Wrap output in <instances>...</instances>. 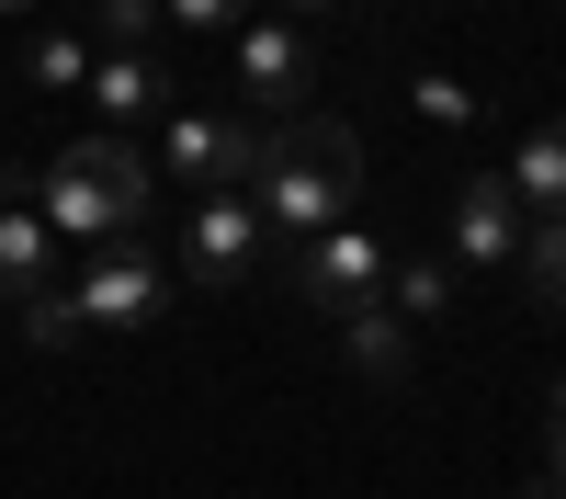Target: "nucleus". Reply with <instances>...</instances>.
Masks as SVG:
<instances>
[{
	"label": "nucleus",
	"mask_w": 566,
	"mask_h": 499,
	"mask_svg": "<svg viewBox=\"0 0 566 499\" xmlns=\"http://www.w3.org/2000/svg\"><path fill=\"white\" fill-rule=\"evenodd\" d=\"M522 194H510V170H476V181H464V194H453V261H476V272H510V261H522Z\"/></svg>",
	"instance_id": "6e6552de"
},
{
	"label": "nucleus",
	"mask_w": 566,
	"mask_h": 499,
	"mask_svg": "<svg viewBox=\"0 0 566 499\" xmlns=\"http://www.w3.org/2000/svg\"><path fill=\"white\" fill-rule=\"evenodd\" d=\"M170 114V69L136 45V58H91V125L125 136V125H159Z\"/></svg>",
	"instance_id": "1a4fd4ad"
},
{
	"label": "nucleus",
	"mask_w": 566,
	"mask_h": 499,
	"mask_svg": "<svg viewBox=\"0 0 566 499\" xmlns=\"http://www.w3.org/2000/svg\"><path fill=\"white\" fill-rule=\"evenodd\" d=\"M239 80H250V103L272 125H295L306 91H317V34L306 23H239Z\"/></svg>",
	"instance_id": "0eeeda50"
},
{
	"label": "nucleus",
	"mask_w": 566,
	"mask_h": 499,
	"mask_svg": "<svg viewBox=\"0 0 566 499\" xmlns=\"http://www.w3.org/2000/svg\"><path fill=\"white\" fill-rule=\"evenodd\" d=\"M250 205L261 227H283V239H328V227H352L363 216V136L340 114H295V125H272V159L250 181Z\"/></svg>",
	"instance_id": "f257e3e1"
},
{
	"label": "nucleus",
	"mask_w": 566,
	"mask_h": 499,
	"mask_svg": "<svg viewBox=\"0 0 566 499\" xmlns=\"http://www.w3.org/2000/svg\"><path fill=\"white\" fill-rule=\"evenodd\" d=\"M317 12H340V0H295V23H317Z\"/></svg>",
	"instance_id": "412c9836"
},
{
	"label": "nucleus",
	"mask_w": 566,
	"mask_h": 499,
	"mask_svg": "<svg viewBox=\"0 0 566 499\" xmlns=\"http://www.w3.org/2000/svg\"><path fill=\"white\" fill-rule=\"evenodd\" d=\"M386 306L408 318V330L453 318V261H442V250H397V272H386Z\"/></svg>",
	"instance_id": "ddd939ff"
},
{
	"label": "nucleus",
	"mask_w": 566,
	"mask_h": 499,
	"mask_svg": "<svg viewBox=\"0 0 566 499\" xmlns=\"http://www.w3.org/2000/svg\"><path fill=\"white\" fill-rule=\"evenodd\" d=\"M386 272H397V250L352 216V227H328V239H306V250H295V295H306L317 318H352V306L386 295Z\"/></svg>",
	"instance_id": "423d86ee"
},
{
	"label": "nucleus",
	"mask_w": 566,
	"mask_h": 499,
	"mask_svg": "<svg viewBox=\"0 0 566 499\" xmlns=\"http://www.w3.org/2000/svg\"><path fill=\"white\" fill-rule=\"evenodd\" d=\"M148 194H159V159L136 148V136H69L57 159H45V194L34 216L57 227V239H91V250H114V239H148Z\"/></svg>",
	"instance_id": "f03ea898"
},
{
	"label": "nucleus",
	"mask_w": 566,
	"mask_h": 499,
	"mask_svg": "<svg viewBox=\"0 0 566 499\" xmlns=\"http://www.w3.org/2000/svg\"><path fill=\"white\" fill-rule=\"evenodd\" d=\"M510 194H522V216H566V114L522 136V159H510Z\"/></svg>",
	"instance_id": "f8f14e48"
},
{
	"label": "nucleus",
	"mask_w": 566,
	"mask_h": 499,
	"mask_svg": "<svg viewBox=\"0 0 566 499\" xmlns=\"http://www.w3.org/2000/svg\"><path fill=\"white\" fill-rule=\"evenodd\" d=\"M340 363H352L363 386H408V318H397L386 295L352 306V318H340Z\"/></svg>",
	"instance_id": "9b49d317"
},
{
	"label": "nucleus",
	"mask_w": 566,
	"mask_h": 499,
	"mask_svg": "<svg viewBox=\"0 0 566 499\" xmlns=\"http://www.w3.org/2000/svg\"><path fill=\"white\" fill-rule=\"evenodd\" d=\"M261 239H272V227H261L250 194H193V205H181V261L170 272H193L205 295H239L261 272Z\"/></svg>",
	"instance_id": "39448f33"
},
{
	"label": "nucleus",
	"mask_w": 566,
	"mask_h": 499,
	"mask_svg": "<svg viewBox=\"0 0 566 499\" xmlns=\"http://www.w3.org/2000/svg\"><path fill=\"white\" fill-rule=\"evenodd\" d=\"M544 443H555V477H566V386L544 397Z\"/></svg>",
	"instance_id": "a211bd4d"
},
{
	"label": "nucleus",
	"mask_w": 566,
	"mask_h": 499,
	"mask_svg": "<svg viewBox=\"0 0 566 499\" xmlns=\"http://www.w3.org/2000/svg\"><path fill=\"white\" fill-rule=\"evenodd\" d=\"M159 23H170V34H239L250 0H159Z\"/></svg>",
	"instance_id": "f3484780"
},
{
	"label": "nucleus",
	"mask_w": 566,
	"mask_h": 499,
	"mask_svg": "<svg viewBox=\"0 0 566 499\" xmlns=\"http://www.w3.org/2000/svg\"><path fill=\"white\" fill-rule=\"evenodd\" d=\"M34 12H45V0H0V23H34Z\"/></svg>",
	"instance_id": "6ab92c4d"
},
{
	"label": "nucleus",
	"mask_w": 566,
	"mask_h": 499,
	"mask_svg": "<svg viewBox=\"0 0 566 499\" xmlns=\"http://www.w3.org/2000/svg\"><path fill=\"white\" fill-rule=\"evenodd\" d=\"M522 499H566V477H533V488H522Z\"/></svg>",
	"instance_id": "aec40b11"
},
{
	"label": "nucleus",
	"mask_w": 566,
	"mask_h": 499,
	"mask_svg": "<svg viewBox=\"0 0 566 499\" xmlns=\"http://www.w3.org/2000/svg\"><path fill=\"white\" fill-rule=\"evenodd\" d=\"M0 295L12 306L57 295V227H45L34 205H0Z\"/></svg>",
	"instance_id": "9d476101"
},
{
	"label": "nucleus",
	"mask_w": 566,
	"mask_h": 499,
	"mask_svg": "<svg viewBox=\"0 0 566 499\" xmlns=\"http://www.w3.org/2000/svg\"><path fill=\"white\" fill-rule=\"evenodd\" d=\"M23 69H34V91H91V34H57V23H34Z\"/></svg>",
	"instance_id": "2eb2a0df"
},
{
	"label": "nucleus",
	"mask_w": 566,
	"mask_h": 499,
	"mask_svg": "<svg viewBox=\"0 0 566 499\" xmlns=\"http://www.w3.org/2000/svg\"><path fill=\"white\" fill-rule=\"evenodd\" d=\"M170 295H181V272H170V250H148V239L91 250V261H80V284H69L80 330H148V318H170Z\"/></svg>",
	"instance_id": "20e7f679"
},
{
	"label": "nucleus",
	"mask_w": 566,
	"mask_h": 499,
	"mask_svg": "<svg viewBox=\"0 0 566 499\" xmlns=\"http://www.w3.org/2000/svg\"><path fill=\"white\" fill-rule=\"evenodd\" d=\"M261 159H272V125L250 114H181V103L159 114V170L193 181V194H250Z\"/></svg>",
	"instance_id": "7ed1b4c3"
},
{
	"label": "nucleus",
	"mask_w": 566,
	"mask_h": 499,
	"mask_svg": "<svg viewBox=\"0 0 566 499\" xmlns=\"http://www.w3.org/2000/svg\"><path fill=\"white\" fill-rule=\"evenodd\" d=\"M510 272H522V295H533V306H566V216H533Z\"/></svg>",
	"instance_id": "4468645a"
},
{
	"label": "nucleus",
	"mask_w": 566,
	"mask_h": 499,
	"mask_svg": "<svg viewBox=\"0 0 566 499\" xmlns=\"http://www.w3.org/2000/svg\"><path fill=\"white\" fill-rule=\"evenodd\" d=\"M91 45H103V58L159 45V0H91Z\"/></svg>",
	"instance_id": "dca6fc26"
}]
</instances>
